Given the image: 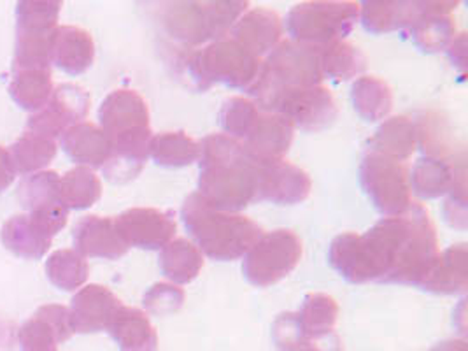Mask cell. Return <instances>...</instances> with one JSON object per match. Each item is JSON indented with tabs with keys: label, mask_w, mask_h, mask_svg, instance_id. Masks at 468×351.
<instances>
[{
	"label": "cell",
	"mask_w": 468,
	"mask_h": 351,
	"mask_svg": "<svg viewBox=\"0 0 468 351\" xmlns=\"http://www.w3.org/2000/svg\"><path fill=\"white\" fill-rule=\"evenodd\" d=\"M439 255L430 213L412 202L405 213L379 219L363 236H337L330 244L328 262L353 285L378 282L421 288Z\"/></svg>",
	"instance_id": "cell-1"
},
{
	"label": "cell",
	"mask_w": 468,
	"mask_h": 351,
	"mask_svg": "<svg viewBox=\"0 0 468 351\" xmlns=\"http://www.w3.org/2000/svg\"><path fill=\"white\" fill-rule=\"evenodd\" d=\"M198 196L219 211L239 213L256 202L260 162L227 133H211L200 143Z\"/></svg>",
	"instance_id": "cell-2"
},
{
	"label": "cell",
	"mask_w": 468,
	"mask_h": 351,
	"mask_svg": "<svg viewBox=\"0 0 468 351\" xmlns=\"http://www.w3.org/2000/svg\"><path fill=\"white\" fill-rule=\"evenodd\" d=\"M181 219L202 255L218 262L242 259L261 236V227L240 213L219 211L197 192L185 198Z\"/></svg>",
	"instance_id": "cell-3"
},
{
	"label": "cell",
	"mask_w": 468,
	"mask_h": 351,
	"mask_svg": "<svg viewBox=\"0 0 468 351\" xmlns=\"http://www.w3.org/2000/svg\"><path fill=\"white\" fill-rule=\"evenodd\" d=\"M321 81L320 49L295 41H281L261 62L258 78L248 93L258 110L276 112L286 95L318 87Z\"/></svg>",
	"instance_id": "cell-4"
},
{
	"label": "cell",
	"mask_w": 468,
	"mask_h": 351,
	"mask_svg": "<svg viewBox=\"0 0 468 351\" xmlns=\"http://www.w3.org/2000/svg\"><path fill=\"white\" fill-rule=\"evenodd\" d=\"M248 7L240 0L167 2L162 4L160 23L176 43L195 48L227 37Z\"/></svg>",
	"instance_id": "cell-5"
},
{
	"label": "cell",
	"mask_w": 468,
	"mask_h": 351,
	"mask_svg": "<svg viewBox=\"0 0 468 351\" xmlns=\"http://www.w3.org/2000/svg\"><path fill=\"white\" fill-rule=\"evenodd\" d=\"M185 67L202 91L214 83L248 91L258 78L261 58L227 36L190 53L185 58Z\"/></svg>",
	"instance_id": "cell-6"
},
{
	"label": "cell",
	"mask_w": 468,
	"mask_h": 351,
	"mask_svg": "<svg viewBox=\"0 0 468 351\" xmlns=\"http://www.w3.org/2000/svg\"><path fill=\"white\" fill-rule=\"evenodd\" d=\"M360 18L356 2H303L286 16V30L292 41L321 49L328 44L344 41Z\"/></svg>",
	"instance_id": "cell-7"
},
{
	"label": "cell",
	"mask_w": 468,
	"mask_h": 351,
	"mask_svg": "<svg viewBox=\"0 0 468 351\" xmlns=\"http://www.w3.org/2000/svg\"><path fill=\"white\" fill-rule=\"evenodd\" d=\"M339 304L324 293H311L298 311L281 313L272 324V339L282 351L318 346L335 335Z\"/></svg>",
	"instance_id": "cell-8"
},
{
	"label": "cell",
	"mask_w": 468,
	"mask_h": 351,
	"mask_svg": "<svg viewBox=\"0 0 468 351\" xmlns=\"http://www.w3.org/2000/svg\"><path fill=\"white\" fill-rule=\"evenodd\" d=\"M244 278L258 288L276 285L297 269L302 241L293 230L277 229L263 234L242 257Z\"/></svg>",
	"instance_id": "cell-9"
},
{
	"label": "cell",
	"mask_w": 468,
	"mask_h": 351,
	"mask_svg": "<svg viewBox=\"0 0 468 351\" xmlns=\"http://www.w3.org/2000/svg\"><path fill=\"white\" fill-rule=\"evenodd\" d=\"M360 185L384 217H399L412 204L407 167L384 154L368 152L363 156Z\"/></svg>",
	"instance_id": "cell-10"
},
{
	"label": "cell",
	"mask_w": 468,
	"mask_h": 351,
	"mask_svg": "<svg viewBox=\"0 0 468 351\" xmlns=\"http://www.w3.org/2000/svg\"><path fill=\"white\" fill-rule=\"evenodd\" d=\"M18 197L28 217L37 221L49 236H57L69 218V209L60 197V176L55 171H41L25 177Z\"/></svg>",
	"instance_id": "cell-11"
},
{
	"label": "cell",
	"mask_w": 468,
	"mask_h": 351,
	"mask_svg": "<svg viewBox=\"0 0 468 351\" xmlns=\"http://www.w3.org/2000/svg\"><path fill=\"white\" fill-rule=\"evenodd\" d=\"M90 112V95L85 88L64 83L53 90L48 104L28 120V132L48 139L62 137L67 129L81 123Z\"/></svg>",
	"instance_id": "cell-12"
},
{
	"label": "cell",
	"mask_w": 468,
	"mask_h": 351,
	"mask_svg": "<svg viewBox=\"0 0 468 351\" xmlns=\"http://www.w3.org/2000/svg\"><path fill=\"white\" fill-rule=\"evenodd\" d=\"M276 114L284 116L293 129L316 133L326 131L339 118V106L332 91L323 85L303 88L286 95L279 106Z\"/></svg>",
	"instance_id": "cell-13"
},
{
	"label": "cell",
	"mask_w": 468,
	"mask_h": 351,
	"mask_svg": "<svg viewBox=\"0 0 468 351\" xmlns=\"http://www.w3.org/2000/svg\"><path fill=\"white\" fill-rule=\"evenodd\" d=\"M114 227L128 248L162 250L174 239L177 223L172 211L132 207L114 218Z\"/></svg>",
	"instance_id": "cell-14"
},
{
	"label": "cell",
	"mask_w": 468,
	"mask_h": 351,
	"mask_svg": "<svg viewBox=\"0 0 468 351\" xmlns=\"http://www.w3.org/2000/svg\"><path fill=\"white\" fill-rule=\"evenodd\" d=\"M311 188V176L297 165L286 160L260 162L256 202L267 200L279 206H293L309 197Z\"/></svg>",
	"instance_id": "cell-15"
},
{
	"label": "cell",
	"mask_w": 468,
	"mask_h": 351,
	"mask_svg": "<svg viewBox=\"0 0 468 351\" xmlns=\"http://www.w3.org/2000/svg\"><path fill=\"white\" fill-rule=\"evenodd\" d=\"M101 129L111 141L139 132L151 131L146 101L133 90H114L99 110Z\"/></svg>",
	"instance_id": "cell-16"
},
{
	"label": "cell",
	"mask_w": 468,
	"mask_h": 351,
	"mask_svg": "<svg viewBox=\"0 0 468 351\" xmlns=\"http://www.w3.org/2000/svg\"><path fill=\"white\" fill-rule=\"evenodd\" d=\"M460 185H467L465 158L452 162V158L423 156L409 175L410 192L423 200L444 197Z\"/></svg>",
	"instance_id": "cell-17"
},
{
	"label": "cell",
	"mask_w": 468,
	"mask_h": 351,
	"mask_svg": "<svg viewBox=\"0 0 468 351\" xmlns=\"http://www.w3.org/2000/svg\"><path fill=\"white\" fill-rule=\"evenodd\" d=\"M456 7L458 2L430 0L425 13L402 30V34L425 53L444 51L456 37V23L451 16Z\"/></svg>",
	"instance_id": "cell-18"
},
{
	"label": "cell",
	"mask_w": 468,
	"mask_h": 351,
	"mask_svg": "<svg viewBox=\"0 0 468 351\" xmlns=\"http://www.w3.org/2000/svg\"><path fill=\"white\" fill-rule=\"evenodd\" d=\"M293 135L295 129L284 116L261 111L255 127L240 144L256 162H276L284 160L290 152Z\"/></svg>",
	"instance_id": "cell-19"
},
{
	"label": "cell",
	"mask_w": 468,
	"mask_h": 351,
	"mask_svg": "<svg viewBox=\"0 0 468 351\" xmlns=\"http://www.w3.org/2000/svg\"><path fill=\"white\" fill-rule=\"evenodd\" d=\"M74 251L85 259L118 261L127 255L128 246L120 238L114 218L88 215L74 225Z\"/></svg>",
	"instance_id": "cell-20"
},
{
	"label": "cell",
	"mask_w": 468,
	"mask_h": 351,
	"mask_svg": "<svg viewBox=\"0 0 468 351\" xmlns=\"http://www.w3.org/2000/svg\"><path fill=\"white\" fill-rule=\"evenodd\" d=\"M123 306L122 301L102 285L81 288L70 303V324L76 332H99L109 329L112 318Z\"/></svg>",
	"instance_id": "cell-21"
},
{
	"label": "cell",
	"mask_w": 468,
	"mask_h": 351,
	"mask_svg": "<svg viewBox=\"0 0 468 351\" xmlns=\"http://www.w3.org/2000/svg\"><path fill=\"white\" fill-rule=\"evenodd\" d=\"M235 43L246 48L258 58L269 55L282 37L281 16L272 9L255 7L248 9L229 34Z\"/></svg>",
	"instance_id": "cell-22"
},
{
	"label": "cell",
	"mask_w": 468,
	"mask_h": 351,
	"mask_svg": "<svg viewBox=\"0 0 468 351\" xmlns=\"http://www.w3.org/2000/svg\"><path fill=\"white\" fill-rule=\"evenodd\" d=\"M95 58V43L85 28L57 27L51 39V64L70 76L86 72Z\"/></svg>",
	"instance_id": "cell-23"
},
{
	"label": "cell",
	"mask_w": 468,
	"mask_h": 351,
	"mask_svg": "<svg viewBox=\"0 0 468 351\" xmlns=\"http://www.w3.org/2000/svg\"><path fill=\"white\" fill-rule=\"evenodd\" d=\"M426 2H393V0H367L360 7V20L368 34L381 36L395 30H405L420 15L428 9Z\"/></svg>",
	"instance_id": "cell-24"
},
{
	"label": "cell",
	"mask_w": 468,
	"mask_h": 351,
	"mask_svg": "<svg viewBox=\"0 0 468 351\" xmlns=\"http://www.w3.org/2000/svg\"><path fill=\"white\" fill-rule=\"evenodd\" d=\"M60 143L72 162L88 169H102L112 150L111 139L104 131L90 122H81L67 129Z\"/></svg>",
	"instance_id": "cell-25"
},
{
	"label": "cell",
	"mask_w": 468,
	"mask_h": 351,
	"mask_svg": "<svg viewBox=\"0 0 468 351\" xmlns=\"http://www.w3.org/2000/svg\"><path fill=\"white\" fill-rule=\"evenodd\" d=\"M468 288L467 244H452L442 251L421 290L437 295H458Z\"/></svg>",
	"instance_id": "cell-26"
},
{
	"label": "cell",
	"mask_w": 468,
	"mask_h": 351,
	"mask_svg": "<svg viewBox=\"0 0 468 351\" xmlns=\"http://www.w3.org/2000/svg\"><path fill=\"white\" fill-rule=\"evenodd\" d=\"M0 239L16 257L37 261L43 259L51 248L53 236H49L43 227L28 215H18L4 223L0 230Z\"/></svg>",
	"instance_id": "cell-27"
},
{
	"label": "cell",
	"mask_w": 468,
	"mask_h": 351,
	"mask_svg": "<svg viewBox=\"0 0 468 351\" xmlns=\"http://www.w3.org/2000/svg\"><path fill=\"white\" fill-rule=\"evenodd\" d=\"M109 332L122 351H158V334L148 314L137 307H120Z\"/></svg>",
	"instance_id": "cell-28"
},
{
	"label": "cell",
	"mask_w": 468,
	"mask_h": 351,
	"mask_svg": "<svg viewBox=\"0 0 468 351\" xmlns=\"http://www.w3.org/2000/svg\"><path fill=\"white\" fill-rule=\"evenodd\" d=\"M418 148L416 125L407 116H391L368 139V152L384 154L397 162L409 160Z\"/></svg>",
	"instance_id": "cell-29"
},
{
	"label": "cell",
	"mask_w": 468,
	"mask_h": 351,
	"mask_svg": "<svg viewBox=\"0 0 468 351\" xmlns=\"http://www.w3.org/2000/svg\"><path fill=\"white\" fill-rule=\"evenodd\" d=\"M158 263L162 274L174 285H188L200 274L204 255L192 241L177 238L162 248Z\"/></svg>",
	"instance_id": "cell-30"
},
{
	"label": "cell",
	"mask_w": 468,
	"mask_h": 351,
	"mask_svg": "<svg viewBox=\"0 0 468 351\" xmlns=\"http://www.w3.org/2000/svg\"><path fill=\"white\" fill-rule=\"evenodd\" d=\"M149 156L160 167H188L200 158V143L186 132H162L151 137Z\"/></svg>",
	"instance_id": "cell-31"
},
{
	"label": "cell",
	"mask_w": 468,
	"mask_h": 351,
	"mask_svg": "<svg viewBox=\"0 0 468 351\" xmlns=\"http://www.w3.org/2000/svg\"><path fill=\"white\" fill-rule=\"evenodd\" d=\"M320 67L323 80L344 83L362 76L367 70V57L355 44L337 41L321 48Z\"/></svg>",
	"instance_id": "cell-32"
},
{
	"label": "cell",
	"mask_w": 468,
	"mask_h": 351,
	"mask_svg": "<svg viewBox=\"0 0 468 351\" xmlns=\"http://www.w3.org/2000/svg\"><path fill=\"white\" fill-rule=\"evenodd\" d=\"M351 102L356 114L368 122L384 120L393 110V91L376 76H362L351 87Z\"/></svg>",
	"instance_id": "cell-33"
},
{
	"label": "cell",
	"mask_w": 468,
	"mask_h": 351,
	"mask_svg": "<svg viewBox=\"0 0 468 351\" xmlns=\"http://www.w3.org/2000/svg\"><path fill=\"white\" fill-rule=\"evenodd\" d=\"M57 141L25 132L22 137L11 146L9 156L16 175H36L48 167L57 156Z\"/></svg>",
	"instance_id": "cell-34"
},
{
	"label": "cell",
	"mask_w": 468,
	"mask_h": 351,
	"mask_svg": "<svg viewBox=\"0 0 468 351\" xmlns=\"http://www.w3.org/2000/svg\"><path fill=\"white\" fill-rule=\"evenodd\" d=\"M51 70L46 69H27L15 70V76L9 85V93L13 101L25 111L43 110L53 93Z\"/></svg>",
	"instance_id": "cell-35"
},
{
	"label": "cell",
	"mask_w": 468,
	"mask_h": 351,
	"mask_svg": "<svg viewBox=\"0 0 468 351\" xmlns=\"http://www.w3.org/2000/svg\"><path fill=\"white\" fill-rule=\"evenodd\" d=\"M102 196L99 176L88 167H74L60 176V197L67 209L91 207Z\"/></svg>",
	"instance_id": "cell-36"
},
{
	"label": "cell",
	"mask_w": 468,
	"mask_h": 351,
	"mask_svg": "<svg viewBox=\"0 0 468 351\" xmlns=\"http://www.w3.org/2000/svg\"><path fill=\"white\" fill-rule=\"evenodd\" d=\"M49 282L65 292H74L85 285L90 267L85 257L74 250H58L46 262Z\"/></svg>",
	"instance_id": "cell-37"
},
{
	"label": "cell",
	"mask_w": 468,
	"mask_h": 351,
	"mask_svg": "<svg viewBox=\"0 0 468 351\" xmlns=\"http://www.w3.org/2000/svg\"><path fill=\"white\" fill-rule=\"evenodd\" d=\"M260 112L261 111L258 110L251 99L230 97L223 102V108L219 111L221 131L234 137L235 141L242 143L255 127Z\"/></svg>",
	"instance_id": "cell-38"
},
{
	"label": "cell",
	"mask_w": 468,
	"mask_h": 351,
	"mask_svg": "<svg viewBox=\"0 0 468 351\" xmlns=\"http://www.w3.org/2000/svg\"><path fill=\"white\" fill-rule=\"evenodd\" d=\"M62 2L57 0H25L16 7V28L55 30Z\"/></svg>",
	"instance_id": "cell-39"
},
{
	"label": "cell",
	"mask_w": 468,
	"mask_h": 351,
	"mask_svg": "<svg viewBox=\"0 0 468 351\" xmlns=\"http://www.w3.org/2000/svg\"><path fill=\"white\" fill-rule=\"evenodd\" d=\"M185 290L174 283H154L143 297V304L149 314L169 316L185 304Z\"/></svg>",
	"instance_id": "cell-40"
},
{
	"label": "cell",
	"mask_w": 468,
	"mask_h": 351,
	"mask_svg": "<svg viewBox=\"0 0 468 351\" xmlns=\"http://www.w3.org/2000/svg\"><path fill=\"white\" fill-rule=\"evenodd\" d=\"M444 217L451 227L467 229V185H460L451 192V197L444 202Z\"/></svg>",
	"instance_id": "cell-41"
},
{
	"label": "cell",
	"mask_w": 468,
	"mask_h": 351,
	"mask_svg": "<svg viewBox=\"0 0 468 351\" xmlns=\"http://www.w3.org/2000/svg\"><path fill=\"white\" fill-rule=\"evenodd\" d=\"M449 60L462 74H465L467 69V34H460L454 37V41L447 48Z\"/></svg>",
	"instance_id": "cell-42"
},
{
	"label": "cell",
	"mask_w": 468,
	"mask_h": 351,
	"mask_svg": "<svg viewBox=\"0 0 468 351\" xmlns=\"http://www.w3.org/2000/svg\"><path fill=\"white\" fill-rule=\"evenodd\" d=\"M16 177V171L13 167L9 152L0 148V192L7 190Z\"/></svg>",
	"instance_id": "cell-43"
},
{
	"label": "cell",
	"mask_w": 468,
	"mask_h": 351,
	"mask_svg": "<svg viewBox=\"0 0 468 351\" xmlns=\"http://www.w3.org/2000/svg\"><path fill=\"white\" fill-rule=\"evenodd\" d=\"M290 351H342L341 337L334 335L332 339L324 341L323 345H318V346H307V348H298V350Z\"/></svg>",
	"instance_id": "cell-44"
},
{
	"label": "cell",
	"mask_w": 468,
	"mask_h": 351,
	"mask_svg": "<svg viewBox=\"0 0 468 351\" xmlns=\"http://www.w3.org/2000/svg\"><path fill=\"white\" fill-rule=\"evenodd\" d=\"M430 351H468L467 343L463 339H449L435 345Z\"/></svg>",
	"instance_id": "cell-45"
}]
</instances>
